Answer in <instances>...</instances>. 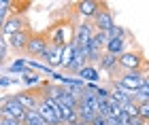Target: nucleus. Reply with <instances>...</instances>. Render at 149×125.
<instances>
[{
    "label": "nucleus",
    "mask_w": 149,
    "mask_h": 125,
    "mask_svg": "<svg viewBox=\"0 0 149 125\" xmlns=\"http://www.w3.org/2000/svg\"><path fill=\"white\" fill-rule=\"evenodd\" d=\"M111 83H115L117 87L134 93L141 85L149 83L147 68L145 70H117V72H115V76H111Z\"/></svg>",
    "instance_id": "obj_1"
},
{
    "label": "nucleus",
    "mask_w": 149,
    "mask_h": 125,
    "mask_svg": "<svg viewBox=\"0 0 149 125\" xmlns=\"http://www.w3.org/2000/svg\"><path fill=\"white\" fill-rule=\"evenodd\" d=\"M30 28H32V25H30L28 15H26L24 11H13L11 15L6 17L4 25L0 28V36L9 41L13 34H17V32H24V30H30Z\"/></svg>",
    "instance_id": "obj_2"
},
{
    "label": "nucleus",
    "mask_w": 149,
    "mask_h": 125,
    "mask_svg": "<svg viewBox=\"0 0 149 125\" xmlns=\"http://www.w3.org/2000/svg\"><path fill=\"white\" fill-rule=\"evenodd\" d=\"M117 66H119V70H145L147 68L145 53L139 47H132L117 57Z\"/></svg>",
    "instance_id": "obj_3"
},
{
    "label": "nucleus",
    "mask_w": 149,
    "mask_h": 125,
    "mask_svg": "<svg viewBox=\"0 0 149 125\" xmlns=\"http://www.w3.org/2000/svg\"><path fill=\"white\" fill-rule=\"evenodd\" d=\"M49 41H51L49 30H43V32H34V30H32L28 43H26L24 55L26 57H40V55H43V51L47 49V45H49Z\"/></svg>",
    "instance_id": "obj_4"
},
{
    "label": "nucleus",
    "mask_w": 149,
    "mask_h": 125,
    "mask_svg": "<svg viewBox=\"0 0 149 125\" xmlns=\"http://www.w3.org/2000/svg\"><path fill=\"white\" fill-rule=\"evenodd\" d=\"M90 23H92V28H94L96 34H100V32H109L115 25V15H113V11L109 9V4L100 2V9H98V13L94 15V19Z\"/></svg>",
    "instance_id": "obj_5"
},
{
    "label": "nucleus",
    "mask_w": 149,
    "mask_h": 125,
    "mask_svg": "<svg viewBox=\"0 0 149 125\" xmlns=\"http://www.w3.org/2000/svg\"><path fill=\"white\" fill-rule=\"evenodd\" d=\"M94 36V28L90 21H79L77 25L72 28V36H70V43L74 49H85L90 38Z\"/></svg>",
    "instance_id": "obj_6"
},
{
    "label": "nucleus",
    "mask_w": 149,
    "mask_h": 125,
    "mask_svg": "<svg viewBox=\"0 0 149 125\" xmlns=\"http://www.w3.org/2000/svg\"><path fill=\"white\" fill-rule=\"evenodd\" d=\"M26 115V110L19 106V102L15 100L13 95H6L2 104H0V119H15V121H22Z\"/></svg>",
    "instance_id": "obj_7"
},
{
    "label": "nucleus",
    "mask_w": 149,
    "mask_h": 125,
    "mask_svg": "<svg viewBox=\"0 0 149 125\" xmlns=\"http://www.w3.org/2000/svg\"><path fill=\"white\" fill-rule=\"evenodd\" d=\"M62 49L64 45L62 43H56V41H49L47 45V49L43 51V55H40V60L45 62L47 68H60V62H62Z\"/></svg>",
    "instance_id": "obj_8"
},
{
    "label": "nucleus",
    "mask_w": 149,
    "mask_h": 125,
    "mask_svg": "<svg viewBox=\"0 0 149 125\" xmlns=\"http://www.w3.org/2000/svg\"><path fill=\"white\" fill-rule=\"evenodd\" d=\"M98 9H100L98 0H79V2H74V13L79 15L81 21H92Z\"/></svg>",
    "instance_id": "obj_9"
},
{
    "label": "nucleus",
    "mask_w": 149,
    "mask_h": 125,
    "mask_svg": "<svg viewBox=\"0 0 149 125\" xmlns=\"http://www.w3.org/2000/svg\"><path fill=\"white\" fill-rule=\"evenodd\" d=\"M85 53H87V66H96L98 64L100 55L104 53V45L100 43L98 34H94L90 38V43H87V47H85Z\"/></svg>",
    "instance_id": "obj_10"
},
{
    "label": "nucleus",
    "mask_w": 149,
    "mask_h": 125,
    "mask_svg": "<svg viewBox=\"0 0 149 125\" xmlns=\"http://www.w3.org/2000/svg\"><path fill=\"white\" fill-rule=\"evenodd\" d=\"M32 34V28L30 30H24V32H17V34H13L9 41V51H15V53L24 55V49H26V43H28V38Z\"/></svg>",
    "instance_id": "obj_11"
},
{
    "label": "nucleus",
    "mask_w": 149,
    "mask_h": 125,
    "mask_svg": "<svg viewBox=\"0 0 149 125\" xmlns=\"http://www.w3.org/2000/svg\"><path fill=\"white\" fill-rule=\"evenodd\" d=\"M128 34L126 36H117V38H111V41H107L104 45V53H111L115 57H119L124 51H128Z\"/></svg>",
    "instance_id": "obj_12"
},
{
    "label": "nucleus",
    "mask_w": 149,
    "mask_h": 125,
    "mask_svg": "<svg viewBox=\"0 0 149 125\" xmlns=\"http://www.w3.org/2000/svg\"><path fill=\"white\" fill-rule=\"evenodd\" d=\"M13 98L19 102V106H22L24 110H34V108H36V87H34V89L19 91V93H15Z\"/></svg>",
    "instance_id": "obj_13"
},
{
    "label": "nucleus",
    "mask_w": 149,
    "mask_h": 125,
    "mask_svg": "<svg viewBox=\"0 0 149 125\" xmlns=\"http://www.w3.org/2000/svg\"><path fill=\"white\" fill-rule=\"evenodd\" d=\"M98 66H100V70L107 72L109 76H115V72L119 70V66H117V57L111 55V53H102V55H100V60H98V64H96V68H98Z\"/></svg>",
    "instance_id": "obj_14"
},
{
    "label": "nucleus",
    "mask_w": 149,
    "mask_h": 125,
    "mask_svg": "<svg viewBox=\"0 0 149 125\" xmlns=\"http://www.w3.org/2000/svg\"><path fill=\"white\" fill-rule=\"evenodd\" d=\"M79 76H83V81H87V83L94 85V83L100 78V72H98L96 66H83V68H81V72H79Z\"/></svg>",
    "instance_id": "obj_15"
},
{
    "label": "nucleus",
    "mask_w": 149,
    "mask_h": 125,
    "mask_svg": "<svg viewBox=\"0 0 149 125\" xmlns=\"http://www.w3.org/2000/svg\"><path fill=\"white\" fill-rule=\"evenodd\" d=\"M132 102L134 104H143V102H149V83L141 85V87L132 93Z\"/></svg>",
    "instance_id": "obj_16"
},
{
    "label": "nucleus",
    "mask_w": 149,
    "mask_h": 125,
    "mask_svg": "<svg viewBox=\"0 0 149 125\" xmlns=\"http://www.w3.org/2000/svg\"><path fill=\"white\" fill-rule=\"evenodd\" d=\"M13 6H15V2H13V0H0V28L4 25L6 17L13 13Z\"/></svg>",
    "instance_id": "obj_17"
},
{
    "label": "nucleus",
    "mask_w": 149,
    "mask_h": 125,
    "mask_svg": "<svg viewBox=\"0 0 149 125\" xmlns=\"http://www.w3.org/2000/svg\"><path fill=\"white\" fill-rule=\"evenodd\" d=\"M22 125H47V123L40 119V115L36 110H26V115L22 119Z\"/></svg>",
    "instance_id": "obj_18"
},
{
    "label": "nucleus",
    "mask_w": 149,
    "mask_h": 125,
    "mask_svg": "<svg viewBox=\"0 0 149 125\" xmlns=\"http://www.w3.org/2000/svg\"><path fill=\"white\" fill-rule=\"evenodd\" d=\"M72 53H74V47H72V43H66L64 45V49H62V62H60V68H66V66L70 64V60H72Z\"/></svg>",
    "instance_id": "obj_19"
},
{
    "label": "nucleus",
    "mask_w": 149,
    "mask_h": 125,
    "mask_svg": "<svg viewBox=\"0 0 149 125\" xmlns=\"http://www.w3.org/2000/svg\"><path fill=\"white\" fill-rule=\"evenodd\" d=\"M136 117H139V119H143L145 123L149 121V102L136 104Z\"/></svg>",
    "instance_id": "obj_20"
},
{
    "label": "nucleus",
    "mask_w": 149,
    "mask_h": 125,
    "mask_svg": "<svg viewBox=\"0 0 149 125\" xmlns=\"http://www.w3.org/2000/svg\"><path fill=\"white\" fill-rule=\"evenodd\" d=\"M9 70H11V72H22V74H24V72H26V70H28V66H26V60H19V62H13V64L9 66Z\"/></svg>",
    "instance_id": "obj_21"
},
{
    "label": "nucleus",
    "mask_w": 149,
    "mask_h": 125,
    "mask_svg": "<svg viewBox=\"0 0 149 125\" xmlns=\"http://www.w3.org/2000/svg\"><path fill=\"white\" fill-rule=\"evenodd\" d=\"M22 78H24V81L28 83V85H36V83H38V74H36V72H30V68L24 72V76H22Z\"/></svg>",
    "instance_id": "obj_22"
},
{
    "label": "nucleus",
    "mask_w": 149,
    "mask_h": 125,
    "mask_svg": "<svg viewBox=\"0 0 149 125\" xmlns=\"http://www.w3.org/2000/svg\"><path fill=\"white\" fill-rule=\"evenodd\" d=\"M90 125H107V123H104V119H102L100 115H96V117H94V119L90 121Z\"/></svg>",
    "instance_id": "obj_23"
},
{
    "label": "nucleus",
    "mask_w": 149,
    "mask_h": 125,
    "mask_svg": "<svg viewBox=\"0 0 149 125\" xmlns=\"http://www.w3.org/2000/svg\"><path fill=\"white\" fill-rule=\"evenodd\" d=\"M4 125H22V121H15V119H2Z\"/></svg>",
    "instance_id": "obj_24"
},
{
    "label": "nucleus",
    "mask_w": 149,
    "mask_h": 125,
    "mask_svg": "<svg viewBox=\"0 0 149 125\" xmlns=\"http://www.w3.org/2000/svg\"><path fill=\"white\" fill-rule=\"evenodd\" d=\"M4 60H6V55L2 53V51H0V66H2V64H4Z\"/></svg>",
    "instance_id": "obj_25"
},
{
    "label": "nucleus",
    "mask_w": 149,
    "mask_h": 125,
    "mask_svg": "<svg viewBox=\"0 0 149 125\" xmlns=\"http://www.w3.org/2000/svg\"><path fill=\"white\" fill-rule=\"evenodd\" d=\"M0 85H11V81L9 78H0Z\"/></svg>",
    "instance_id": "obj_26"
},
{
    "label": "nucleus",
    "mask_w": 149,
    "mask_h": 125,
    "mask_svg": "<svg viewBox=\"0 0 149 125\" xmlns=\"http://www.w3.org/2000/svg\"><path fill=\"white\" fill-rule=\"evenodd\" d=\"M70 125H87V123H83V121H74V123H70Z\"/></svg>",
    "instance_id": "obj_27"
},
{
    "label": "nucleus",
    "mask_w": 149,
    "mask_h": 125,
    "mask_svg": "<svg viewBox=\"0 0 149 125\" xmlns=\"http://www.w3.org/2000/svg\"><path fill=\"white\" fill-rule=\"evenodd\" d=\"M0 125H4V121H2V119H0Z\"/></svg>",
    "instance_id": "obj_28"
}]
</instances>
